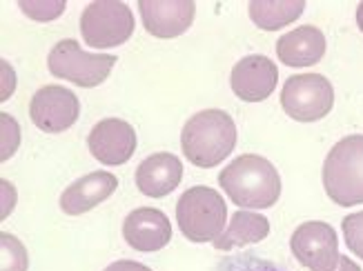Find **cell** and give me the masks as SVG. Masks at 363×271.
<instances>
[{"label":"cell","mask_w":363,"mask_h":271,"mask_svg":"<svg viewBox=\"0 0 363 271\" xmlns=\"http://www.w3.org/2000/svg\"><path fill=\"white\" fill-rule=\"evenodd\" d=\"M218 185L234 204L245 209H267L281 196L277 167L263 156L245 154L218 173Z\"/></svg>","instance_id":"1"},{"label":"cell","mask_w":363,"mask_h":271,"mask_svg":"<svg viewBox=\"0 0 363 271\" xmlns=\"http://www.w3.org/2000/svg\"><path fill=\"white\" fill-rule=\"evenodd\" d=\"M236 125L223 109H205L189 118L181 132V147L192 165L210 169L234 151Z\"/></svg>","instance_id":"2"},{"label":"cell","mask_w":363,"mask_h":271,"mask_svg":"<svg viewBox=\"0 0 363 271\" xmlns=\"http://www.w3.org/2000/svg\"><path fill=\"white\" fill-rule=\"evenodd\" d=\"M328 198L341 207L363 202V134H352L330 149L323 163Z\"/></svg>","instance_id":"3"},{"label":"cell","mask_w":363,"mask_h":271,"mask_svg":"<svg viewBox=\"0 0 363 271\" xmlns=\"http://www.w3.org/2000/svg\"><path fill=\"white\" fill-rule=\"evenodd\" d=\"M177 220L187 241L210 243L225 231L228 207L216 189L199 185L179 198Z\"/></svg>","instance_id":"4"},{"label":"cell","mask_w":363,"mask_h":271,"mask_svg":"<svg viewBox=\"0 0 363 271\" xmlns=\"http://www.w3.org/2000/svg\"><path fill=\"white\" fill-rule=\"evenodd\" d=\"M116 65L112 54H87L76 40H60L47 58V67L56 78L69 81L78 87H96L107 81Z\"/></svg>","instance_id":"5"},{"label":"cell","mask_w":363,"mask_h":271,"mask_svg":"<svg viewBox=\"0 0 363 271\" xmlns=\"http://www.w3.org/2000/svg\"><path fill=\"white\" fill-rule=\"evenodd\" d=\"M81 34L89 47L109 50L128 42L134 34L132 9L121 0H96L81 16Z\"/></svg>","instance_id":"6"},{"label":"cell","mask_w":363,"mask_h":271,"mask_svg":"<svg viewBox=\"0 0 363 271\" xmlns=\"http://www.w3.org/2000/svg\"><path fill=\"white\" fill-rule=\"evenodd\" d=\"M335 105V89L321 74H298L283 85L281 107L298 122H314L325 118Z\"/></svg>","instance_id":"7"},{"label":"cell","mask_w":363,"mask_h":271,"mask_svg":"<svg viewBox=\"0 0 363 271\" xmlns=\"http://www.w3.org/2000/svg\"><path fill=\"white\" fill-rule=\"evenodd\" d=\"M294 258L312 271H335L339 265V241L335 229L321 220L298 225L290 238Z\"/></svg>","instance_id":"8"},{"label":"cell","mask_w":363,"mask_h":271,"mask_svg":"<svg viewBox=\"0 0 363 271\" xmlns=\"http://www.w3.org/2000/svg\"><path fill=\"white\" fill-rule=\"evenodd\" d=\"M78 114H81V103H78L76 93L58 85L38 89L29 105L31 120L47 134H60L69 129L78 120Z\"/></svg>","instance_id":"9"},{"label":"cell","mask_w":363,"mask_h":271,"mask_svg":"<svg viewBox=\"0 0 363 271\" xmlns=\"http://www.w3.org/2000/svg\"><path fill=\"white\" fill-rule=\"evenodd\" d=\"M91 156L103 165H125L136 151V132L121 118H105L89 132Z\"/></svg>","instance_id":"10"},{"label":"cell","mask_w":363,"mask_h":271,"mask_svg":"<svg viewBox=\"0 0 363 271\" xmlns=\"http://www.w3.org/2000/svg\"><path fill=\"white\" fill-rule=\"evenodd\" d=\"M140 18L156 38H177L189 29L196 5L192 0H140Z\"/></svg>","instance_id":"11"},{"label":"cell","mask_w":363,"mask_h":271,"mask_svg":"<svg viewBox=\"0 0 363 271\" xmlns=\"http://www.w3.org/2000/svg\"><path fill=\"white\" fill-rule=\"evenodd\" d=\"M279 81L277 65L265 56H245L232 69V91L245 103H261L270 98Z\"/></svg>","instance_id":"12"},{"label":"cell","mask_w":363,"mask_h":271,"mask_svg":"<svg viewBox=\"0 0 363 271\" xmlns=\"http://www.w3.org/2000/svg\"><path fill=\"white\" fill-rule=\"evenodd\" d=\"M123 238L136 251H159L172 238V225L161 209L140 207L123 222Z\"/></svg>","instance_id":"13"},{"label":"cell","mask_w":363,"mask_h":271,"mask_svg":"<svg viewBox=\"0 0 363 271\" xmlns=\"http://www.w3.org/2000/svg\"><path fill=\"white\" fill-rule=\"evenodd\" d=\"M183 178V163L174 154L159 151L147 156L136 169V187L150 198H163L172 194Z\"/></svg>","instance_id":"14"},{"label":"cell","mask_w":363,"mask_h":271,"mask_svg":"<svg viewBox=\"0 0 363 271\" xmlns=\"http://www.w3.org/2000/svg\"><path fill=\"white\" fill-rule=\"evenodd\" d=\"M118 187V180L109 171H94L72 183L60 196V209L69 216H81L107 200Z\"/></svg>","instance_id":"15"},{"label":"cell","mask_w":363,"mask_h":271,"mask_svg":"<svg viewBox=\"0 0 363 271\" xmlns=\"http://www.w3.org/2000/svg\"><path fill=\"white\" fill-rule=\"evenodd\" d=\"M277 56L288 67H310L325 56V36L323 31L303 25L288 31L277 42Z\"/></svg>","instance_id":"16"},{"label":"cell","mask_w":363,"mask_h":271,"mask_svg":"<svg viewBox=\"0 0 363 271\" xmlns=\"http://www.w3.org/2000/svg\"><path fill=\"white\" fill-rule=\"evenodd\" d=\"M270 233V220L255 212H236L230 220L228 229L214 241V249L230 251L236 247L261 243Z\"/></svg>","instance_id":"17"},{"label":"cell","mask_w":363,"mask_h":271,"mask_svg":"<svg viewBox=\"0 0 363 271\" xmlns=\"http://www.w3.org/2000/svg\"><path fill=\"white\" fill-rule=\"evenodd\" d=\"M247 9L252 23L257 27L274 31L294 23L303 13L306 3L303 0H252Z\"/></svg>","instance_id":"18"},{"label":"cell","mask_w":363,"mask_h":271,"mask_svg":"<svg viewBox=\"0 0 363 271\" xmlns=\"http://www.w3.org/2000/svg\"><path fill=\"white\" fill-rule=\"evenodd\" d=\"M0 247H3V271H27V249L11 233H0Z\"/></svg>","instance_id":"19"},{"label":"cell","mask_w":363,"mask_h":271,"mask_svg":"<svg viewBox=\"0 0 363 271\" xmlns=\"http://www.w3.org/2000/svg\"><path fill=\"white\" fill-rule=\"evenodd\" d=\"M216 271H286L279 265L259 258L255 253H239V256H230L223 263L216 265Z\"/></svg>","instance_id":"20"},{"label":"cell","mask_w":363,"mask_h":271,"mask_svg":"<svg viewBox=\"0 0 363 271\" xmlns=\"http://www.w3.org/2000/svg\"><path fill=\"white\" fill-rule=\"evenodd\" d=\"M18 7L34 21H54L65 11V0H21Z\"/></svg>","instance_id":"21"},{"label":"cell","mask_w":363,"mask_h":271,"mask_svg":"<svg viewBox=\"0 0 363 271\" xmlns=\"http://www.w3.org/2000/svg\"><path fill=\"white\" fill-rule=\"evenodd\" d=\"M343 236H345V245L348 249L363 260V212L345 216L343 222Z\"/></svg>","instance_id":"22"},{"label":"cell","mask_w":363,"mask_h":271,"mask_svg":"<svg viewBox=\"0 0 363 271\" xmlns=\"http://www.w3.org/2000/svg\"><path fill=\"white\" fill-rule=\"evenodd\" d=\"M0 122H3V161H7V158H11V154L16 151V147H18L21 142V129L18 125H16V120L7 114L0 116Z\"/></svg>","instance_id":"23"},{"label":"cell","mask_w":363,"mask_h":271,"mask_svg":"<svg viewBox=\"0 0 363 271\" xmlns=\"http://www.w3.org/2000/svg\"><path fill=\"white\" fill-rule=\"evenodd\" d=\"M105 271H152L150 267L140 265V263H134V260H116L109 265Z\"/></svg>","instance_id":"24"},{"label":"cell","mask_w":363,"mask_h":271,"mask_svg":"<svg viewBox=\"0 0 363 271\" xmlns=\"http://www.w3.org/2000/svg\"><path fill=\"white\" fill-rule=\"evenodd\" d=\"M3 74H5V89H3V100L9 98L11 91H13V71L7 62H3Z\"/></svg>","instance_id":"25"},{"label":"cell","mask_w":363,"mask_h":271,"mask_svg":"<svg viewBox=\"0 0 363 271\" xmlns=\"http://www.w3.org/2000/svg\"><path fill=\"white\" fill-rule=\"evenodd\" d=\"M335 271H361V267L354 263V260H350L348 256H341L339 258V265H337V269Z\"/></svg>","instance_id":"26"},{"label":"cell","mask_w":363,"mask_h":271,"mask_svg":"<svg viewBox=\"0 0 363 271\" xmlns=\"http://www.w3.org/2000/svg\"><path fill=\"white\" fill-rule=\"evenodd\" d=\"M357 25H359V29L363 31V3L357 7Z\"/></svg>","instance_id":"27"}]
</instances>
